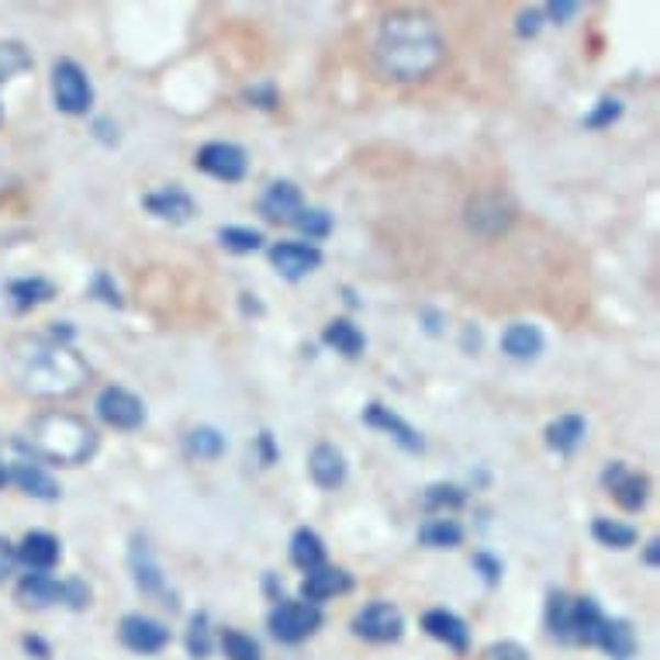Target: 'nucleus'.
<instances>
[{
	"mask_svg": "<svg viewBox=\"0 0 660 660\" xmlns=\"http://www.w3.org/2000/svg\"><path fill=\"white\" fill-rule=\"evenodd\" d=\"M373 56L384 77L398 83H415L426 80L443 59V38L426 14L394 11L377 29Z\"/></svg>",
	"mask_w": 660,
	"mask_h": 660,
	"instance_id": "nucleus-1",
	"label": "nucleus"
},
{
	"mask_svg": "<svg viewBox=\"0 0 660 660\" xmlns=\"http://www.w3.org/2000/svg\"><path fill=\"white\" fill-rule=\"evenodd\" d=\"M11 377L32 398H69L83 391L90 367L77 357L74 346H59L49 336H29L11 349Z\"/></svg>",
	"mask_w": 660,
	"mask_h": 660,
	"instance_id": "nucleus-2",
	"label": "nucleus"
},
{
	"mask_svg": "<svg viewBox=\"0 0 660 660\" xmlns=\"http://www.w3.org/2000/svg\"><path fill=\"white\" fill-rule=\"evenodd\" d=\"M21 450H29L35 460H49L59 467H80L93 454H98V429L87 418L69 415V412H45L32 418L25 436L14 439Z\"/></svg>",
	"mask_w": 660,
	"mask_h": 660,
	"instance_id": "nucleus-3",
	"label": "nucleus"
},
{
	"mask_svg": "<svg viewBox=\"0 0 660 660\" xmlns=\"http://www.w3.org/2000/svg\"><path fill=\"white\" fill-rule=\"evenodd\" d=\"M318 626H322V608L318 605H312V602H277L273 608H270V616H267V629H270V636L277 644H288V647H294V644H304L309 636H315L318 633Z\"/></svg>",
	"mask_w": 660,
	"mask_h": 660,
	"instance_id": "nucleus-4",
	"label": "nucleus"
},
{
	"mask_svg": "<svg viewBox=\"0 0 660 660\" xmlns=\"http://www.w3.org/2000/svg\"><path fill=\"white\" fill-rule=\"evenodd\" d=\"M53 101L69 118H80L93 108V87H90V77L83 74L80 63L59 59L53 66Z\"/></svg>",
	"mask_w": 660,
	"mask_h": 660,
	"instance_id": "nucleus-5",
	"label": "nucleus"
},
{
	"mask_svg": "<svg viewBox=\"0 0 660 660\" xmlns=\"http://www.w3.org/2000/svg\"><path fill=\"white\" fill-rule=\"evenodd\" d=\"M349 629H353V636H360L367 644H394V640H402V633H405V616H402V608L391 602H367L363 608H357Z\"/></svg>",
	"mask_w": 660,
	"mask_h": 660,
	"instance_id": "nucleus-6",
	"label": "nucleus"
},
{
	"mask_svg": "<svg viewBox=\"0 0 660 660\" xmlns=\"http://www.w3.org/2000/svg\"><path fill=\"white\" fill-rule=\"evenodd\" d=\"M93 412H98V418L104 422V426H111L118 433H132L146 422L143 398L132 394L128 388H118V384L101 388V394L93 398Z\"/></svg>",
	"mask_w": 660,
	"mask_h": 660,
	"instance_id": "nucleus-7",
	"label": "nucleus"
},
{
	"mask_svg": "<svg viewBox=\"0 0 660 660\" xmlns=\"http://www.w3.org/2000/svg\"><path fill=\"white\" fill-rule=\"evenodd\" d=\"M128 571H132V581L143 595L149 599H163V605L174 608V595L167 592V578H163V568L159 560L153 557L146 536H132V547H128Z\"/></svg>",
	"mask_w": 660,
	"mask_h": 660,
	"instance_id": "nucleus-8",
	"label": "nucleus"
},
{
	"mask_svg": "<svg viewBox=\"0 0 660 660\" xmlns=\"http://www.w3.org/2000/svg\"><path fill=\"white\" fill-rule=\"evenodd\" d=\"M194 167L208 177H215V180L239 183L249 170V159H246V149L235 146V143H208V146L198 149Z\"/></svg>",
	"mask_w": 660,
	"mask_h": 660,
	"instance_id": "nucleus-9",
	"label": "nucleus"
},
{
	"mask_svg": "<svg viewBox=\"0 0 660 660\" xmlns=\"http://www.w3.org/2000/svg\"><path fill=\"white\" fill-rule=\"evenodd\" d=\"M267 259L280 277L298 284V280H304L322 267V249L315 243H273L267 249Z\"/></svg>",
	"mask_w": 660,
	"mask_h": 660,
	"instance_id": "nucleus-10",
	"label": "nucleus"
},
{
	"mask_svg": "<svg viewBox=\"0 0 660 660\" xmlns=\"http://www.w3.org/2000/svg\"><path fill=\"white\" fill-rule=\"evenodd\" d=\"M118 640H122L132 653H159L167 650L170 644V629L163 626L159 619L153 616H143V612H132V616H125L122 623H118Z\"/></svg>",
	"mask_w": 660,
	"mask_h": 660,
	"instance_id": "nucleus-11",
	"label": "nucleus"
},
{
	"mask_svg": "<svg viewBox=\"0 0 660 660\" xmlns=\"http://www.w3.org/2000/svg\"><path fill=\"white\" fill-rule=\"evenodd\" d=\"M602 484L612 491V499H616L619 508L626 512H640L650 499V481L644 474H633V470H626V463L612 460L605 470H602Z\"/></svg>",
	"mask_w": 660,
	"mask_h": 660,
	"instance_id": "nucleus-12",
	"label": "nucleus"
},
{
	"mask_svg": "<svg viewBox=\"0 0 660 660\" xmlns=\"http://www.w3.org/2000/svg\"><path fill=\"white\" fill-rule=\"evenodd\" d=\"M363 426H370L377 433H388L405 454H426V439H422V433L415 426H409L402 415H394L391 409H384L381 402H370L363 409Z\"/></svg>",
	"mask_w": 660,
	"mask_h": 660,
	"instance_id": "nucleus-13",
	"label": "nucleus"
},
{
	"mask_svg": "<svg viewBox=\"0 0 660 660\" xmlns=\"http://www.w3.org/2000/svg\"><path fill=\"white\" fill-rule=\"evenodd\" d=\"M149 215H156L159 222H170V225H183L198 215V201L183 191L180 183H170V187H159V191L146 194L143 198Z\"/></svg>",
	"mask_w": 660,
	"mask_h": 660,
	"instance_id": "nucleus-14",
	"label": "nucleus"
},
{
	"mask_svg": "<svg viewBox=\"0 0 660 660\" xmlns=\"http://www.w3.org/2000/svg\"><path fill=\"white\" fill-rule=\"evenodd\" d=\"M14 553H18V563H25L29 568V574H49L63 557V544L53 533L35 529L21 539V544L14 547Z\"/></svg>",
	"mask_w": 660,
	"mask_h": 660,
	"instance_id": "nucleus-15",
	"label": "nucleus"
},
{
	"mask_svg": "<svg viewBox=\"0 0 660 660\" xmlns=\"http://www.w3.org/2000/svg\"><path fill=\"white\" fill-rule=\"evenodd\" d=\"M301 211H304V198L291 180H273L264 191V198H259V215H264L267 222L294 225Z\"/></svg>",
	"mask_w": 660,
	"mask_h": 660,
	"instance_id": "nucleus-16",
	"label": "nucleus"
},
{
	"mask_svg": "<svg viewBox=\"0 0 660 660\" xmlns=\"http://www.w3.org/2000/svg\"><path fill=\"white\" fill-rule=\"evenodd\" d=\"M422 629H426L433 640H439L446 650H454V653H467V647H470L467 623L450 608H429L426 616H422Z\"/></svg>",
	"mask_w": 660,
	"mask_h": 660,
	"instance_id": "nucleus-17",
	"label": "nucleus"
},
{
	"mask_svg": "<svg viewBox=\"0 0 660 660\" xmlns=\"http://www.w3.org/2000/svg\"><path fill=\"white\" fill-rule=\"evenodd\" d=\"M8 478L29 494V499H38V502H59V494H63V488L56 484V478L45 470L42 463H35V460H14V467L8 470Z\"/></svg>",
	"mask_w": 660,
	"mask_h": 660,
	"instance_id": "nucleus-18",
	"label": "nucleus"
},
{
	"mask_svg": "<svg viewBox=\"0 0 660 660\" xmlns=\"http://www.w3.org/2000/svg\"><path fill=\"white\" fill-rule=\"evenodd\" d=\"M353 588V574L343 571V568H328V563H322V568L309 571L301 581V599L304 602H325V599H336V595H346Z\"/></svg>",
	"mask_w": 660,
	"mask_h": 660,
	"instance_id": "nucleus-19",
	"label": "nucleus"
},
{
	"mask_svg": "<svg viewBox=\"0 0 660 660\" xmlns=\"http://www.w3.org/2000/svg\"><path fill=\"white\" fill-rule=\"evenodd\" d=\"M346 470H349V467H346V457H343L339 446H333V443H318L315 450H312V457H309V474H312V481H315L322 491L343 488Z\"/></svg>",
	"mask_w": 660,
	"mask_h": 660,
	"instance_id": "nucleus-20",
	"label": "nucleus"
},
{
	"mask_svg": "<svg viewBox=\"0 0 660 660\" xmlns=\"http://www.w3.org/2000/svg\"><path fill=\"white\" fill-rule=\"evenodd\" d=\"M14 599L21 608H49L63 602V581L49 578V574H25L14 588Z\"/></svg>",
	"mask_w": 660,
	"mask_h": 660,
	"instance_id": "nucleus-21",
	"label": "nucleus"
},
{
	"mask_svg": "<svg viewBox=\"0 0 660 660\" xmlns=\"http://www.w3.org/2000/svg\"><path fill=\"white\" fill-rule=\"evenodd\" d=\"M605 623V612L595 599H571V644L578 647H595L599 629Z\"/></svg>",
	"mask_w": 660,
	"mask_h": 660,
	"instance_id": "nucleus-22",
	"label": "nucleus"
},
{
	"mask_svg": "<svg viewBox=\"0 0 660 660\" xmlns=\"http://www.w3.org/2000/svg\"><path fill=\"white\" fill-rule=\"evenodd\" d=\"M595 647H602L612 660H633L640 650V640H636V629L626 619H605Z\"/></svg>",
	"mask_w": 660,
	"mask_h": 660,
	"instance_id": "nucleus-23",
	"label": "nucleus"
},
{
	"mask_svg": "<svg viewBox=\"0 0 660 660\" xmlns=\"http://www.w3.org/2000/svg\"><path fill=\"white\" fill-rule=\"evenodd\" d=\"M502 353L512 360H536L544 353V333L529 322H515L502 333Z\"/></svg>",
	"mask_w": 660,
	"mask_h": 660,
	"instance_id": "nucleus-24",
	"label": "nucleus"
},
{
	"mask_svg": "<svg viewBox=\"0 0 660 660\" xmlns=\"http://www.w3.org/2000/svg\"><path fill=\"white\" fill-rule=\"evenodd\" d=\"M588 436V422L581 415H560L547 426V446L560 457H571Z\"/></svg>",
	"mask_w": 660,
	"mask_h": 660,
	"instance_id": "nucleus-25",
	"label": "nucleus"
},
{
	"mask_svg": "<svg viewBox=\"0 0 660 660\" xmlns=\"http://www.w3.org/2000/svg\"><path fill=\"white\" fill-rule=\"evenodd\" d=\"M322 343H325L328 349L343 353V357H349V360L363 357V349H367V336H363L360 328L353 325L349 318H333V322H328V325L322 328Z\"/></svg>",
	"mask_w": 660,
	"mask_h": 660,
	"instance_id": "nucleus-26",
	"label": "nucleus"
},
{
	"mask_svg": "<svg viewBox=\"0 0 660 660\" xmlns=\"http://www.w3.org/2000/svg\"><path fill=\"white\" fill-rule=\"evenodd\" d=\"M8 298H11L14 312H32V309H38V304L53 301L56 288L45 277H21V280H11L8 284Z\"/></svg>",
	"mask_w": 660,
	"mask_h": 660,
	"instance_id": "nucleus-27",
	"label": "nucleus"
},
{
	"mask_svg": "<svg viewBox=\"0 0 660 660\" xmlns=\"http://www.w3.org/2000/svg\"><path fill=\"white\" fill-rule=\"evenodd\" d=\"M418 544L429 550H457L463 544V526L450 515L429 518V523H422L418 529Z\"/></svg>",
	"mask_w": 660,
	"mask_h": 660,
	"instance_id": "nucleus-28",
	"label": "nucleus"
},
{
	"mask_svg": "<svg viewBox=\"0 0 660 660\" xmlns=\"http://www.w3.org/2000/svg\"><path fill=\"white\" fill-rule=\"evenodd\" d=\"M291 563L304 574L325 563V544H322V536L315 529H309V526L294 529V536H291Z\"/></svg>",
	"mask_w": 660,
	"mask_h": 660,
	"instance_id": "nucleus-29",
	"label": "nucleus"
},
{
	"mask_svg": "<svg viewBox=\"0 0 660 660\" xmlns=\"http://www.w3.org/2000/svg\"><path fill=\"white\" fill-rule=\"evenodd\" d=\"M225 446L228 443L215 426H198V429H191L183 436V450H187V457H194V460H219L225 454Z\"/></svg>",
	"mask_w": 660,
	"mask_h": 660,
	"instance_id": "nucleus-30",
	"label": "nucleus"
},
{
	"mask_svg": "<svg viewBox=\"0 0 660 660\" xmlns=\"http://www.w3.org/2000/svg\"><path fill=\"white\" fill-rule=\"evenodd\" d=\"M183 647H187V657H191V660H208L211 657L215 636H211L208 612H194V616H191V623H187V633H183Z\"/></svg>",
	"mask_w": 660,
	"mask_h": 660,
	"instance_id": "nucleus-31",
	"label": "nucleus"
},
{
	"mask_svg": "<svg viewBox=\"0 0 660 660\" xmlns=\"http://www.w3.org/2000/svg\"><path fill=\"white\" fill-rule=\"evenodd\" d=\"M547 633L557 644H571V599L563 592L547 595Z\"/></svg>",
	"mask_w": 660,
	"mask_h": 660,
	"instance_id": "nucleus-32",
	"label": "nucleus"
},
{
	"mask_svg": "<svg viewBox=\"0 0 660 660\" xmlns=\"http://www.w3.org/2000/svg\"><path fill=\"white\" fill-rule=\"evenodd\" d=\"M592 536L599 539L602 547H612V550H629L636 539H640V533H636L633 526H626V523H616V518H595Z\"/></svg>",
	"mask_w": 660,
	"mask_h": 660,
	"instance_id": "nucleus-33",
	"label": "nucleus"
},
{
	"mask_svg": "<svg viewBox=\"0 0 660 660\" xmlns=\"http://www.w3.org/2000/svg\"><path fill=\"white\" fill-rule=\"evenodd\" d=\"M219 243H222L225 253L246 256V253L264 249V232L246 228V225H225V228H219Z\"/></svg>",
	"mask_w": 660,
	"mask_h": 660,
	"instance_id": "nucleus-34",
	"label": "nucleus"
},
{
	"mask_svg": "<svg viewBox=\"0 0 660 660\" xmlns=\"http://www.w3.org/2000/svg\"><path fill=\"white\" fill-rule=\"evenodd\" d=\"M422 505H426V512H436V515L457 512L467 505V491L460 484H429L426 494H422Z\"/></svg>",
	"mask_w": 660,
	"mask_h": 660,
	"instance_id": "nucleus-35",
	"label": "nucleus"
},
{
	"mask_svg": "<svg viewBox=\"0 0 660 660\" xmlns=\"http://www.w3.org/2000/svg\"><path fill=\"white\" fill-rule=\"evenodd\" d=\"M32 69V53L21 42H0V83H8Z\"/></svg>",
	"mask_w": 660,
	"mask_h": 660,
	"instance_id": "nucleus-36",
	"label": "nucleus"
},
{
	"mask_svg": "<svg viewBox=\"0 0 660 660\" xmlns=\"http://www.w3.org/2000/svg\"><path fill=\"white\" fill-rule=\"evenodd\" d=\"M219 644H222V653L228 660H259L264 657V650H259V644L253 640V636H246L239 629H222Z\"/></svg>",
	"mask_w": 660,
	"mask_h": 660,
	"instance_id": "nucleus-37",
	"label": "nucleus"
},
{
	"mask_svg": "<svg viewBox=\"0 0 660 660\" xmlns=\"http://www.w3.org/2000/svg\"><path fill=\"white\" fill-rule=\"evenodd\" d=\"M294 228L301 235H309V239H325V235L333 232V215H328L325 208H304L294 222Z\"/></svg>",
	"mask_w": 660,
	"mask_h": 660,
	"instance_id": "nucleus-38",
	"label": "nucleus"
},
{
	"mask_svg": "<svg viewBox=\"0 0 660 660\" xmlns=\"http://www.w3.org/2000/svg\"><path fill=\"white\" fill-rule=\"evenodd\" d=\"M623 118V101L619 98H602L592 111L584 114V128H608Z\"/></svg>",
	"mask_w": 660,
	"mask_h": 660,
	"instance_id": "nucleus-39",
	"label": "nucleus"
},
{
	"mask_svg": "<svg viewBox=\"0 0 660 660\" xmlns=\"http://www.w3.org/2000/svg\"><path fill=\"white\" fill-rule=\"evenodd\" d=\"M470 568H474L481 574V581L488 588H499L502 584V574H505V563L494 557L491 550H478L474 557H470Z\"/></svg>",
	"mask_w": 660,
	"mask_h": 660,
	"instance_id": "nucleus-40",
	"label": "nucleus"
},
{
	"mask_svg": "<svg viewBox=\"0 0 660 660\" xmlns=\"http://www.w3.org/2000/svg\"><path fill=\"white\" fill-rule=\"evenodd\" d=\"M90 599H93V592H90V584L83 581V578H69V581H63V605H69V608H87L90 605Z\"/></svg>",
	"mask_w": 660,
	"mask_h": 660,
	"instance_id": "nucleus-41",
	"label": "nucleus"
},
{
	"mask_svg": "<svg viewBox=\"0 0 660 660\" xmlns=\"http://www.w3.org/2000/svg\"><path fill=\"white\" fill-rule=\"evenodd\" d=\"M90 294H93V298H101L104 304H111V309H122V294H118L111 273H104V270L93 273V280H90Z\"/></svg>",
	"mask_w": 660,
	"mask_h": 660,
	"instance_id": "nucleus-42",
	"label": "nucleus"
},
{
	"mask_svg": "<svg viewBox=\"0 0 660 660\" xmlns=\"http://www.w3.org/2000/svg\"><path fill=\"white\" fill-rule=\"evenodd\" d=\"M246 101H249L253 108L273 111V108L280 104V93H277V87H273L270 80H264V83H253V87L246 90Z\"/></svg>",
	"mask_w": 660,
	"mask_h": 660,
	"instance_id": "nucleus-43",
	"label": "nucleus"
},
{
	"mask_svg": "<svg viewBox=\"0 0 660 660\" xmlns=\"http://www.w3.org/2000/svg\"><path fill=\"white\" fill-rule=\"evenodd\" d=\"M544 25H547V21H544V11H539V8H529V11H523V14L515 18L518 38H536Z\"/></svg>",
	"mask_w": 660,
	"mask_h": 660,
	"instance_id": "nucleus-44",
	"label": "nucleus"
},
{
	"mask_svg": "<svg viewBox=\"0 0 660 660\" xmlns=\"http://www.w3.org/2000/svg\"><path fill=\"white\" fill-rule=\"evenodd\" d=\"M581 8L574 4V0H553V4L544 8V21H553V25H568V21L578 14Z\"/></svg>",
	"mask_w": 660,
	"mask_h": 660,
	"instance_id": "nucleus-45",
	"label": "nucleus"
},
{
	"mask_svg": "<svg viewBox=\"0 0 660 660\" xmlns=\"http://www.w3.org/2000/svg\"><path fill=\"white\" fill-rule=\"evenodd\" d=\"M484 660H529V653L512 640H502V644H491L484 650Z\"/></svg>",
	"mask_w": 660,
	"mask_h": 660,
	"instance_id": "nucleus-46",
	"label": "nucleus"
},
{
	"mask_svg": "<svg viewBox=\"0 0 660 660\" xmlns=\"http://www.w3.org/2000/svg\"><path fill=\"white\" fill-rule=\"evenodd\" d=\"M256 454H259V463L264 467H273L277 460H280V450H277V443H273V433H259L256 436Z\"/></svg>",
	"mask_w": 660,
	"mask_h": 660,
	"instance_id": "nucleus-47",
	"label": "nucleus"
},
{
	"mask_svg": "<svg viewBox=\"0 0 660 660\" xmlns=\"http://www.w3.org/2000/svg\"><path fill=\"white\" fill-rule=\"evenodd\" d=\"M90 132H93V138H98V143H104V146H114V143H118V125L111 122V118H93Z\"/></svg>",
	"mask_w": 660,
	"mask_h": 660,
	"instance_id": "nucleus-48",
	"label": "nucleus"
},
{
	"mask_svg": "<svg viewBox=\"0 0 660 660\" xmlns=\"http://www.w3.org/2000/svg\"><path fill=\"white\" fill-rule=\"evenodd\" d=\"M14 563H18V553H14V544H11V539H4V536H0V584H4V581L11 578V571H14Z\"/></svg>",
	"mask_w": 660,
	"mask_h": 660,
	"instance_id": "nucleus-49",
	"label": "nucleus"
},
{
	"mask_svg": "<svg viewBox=\"0 0 660 660\" xmlns=\"http://www.w3.org/2000/svg\"><path fill=\"white\" fill-rule=\"evenodd\" d=\"M21 647H25L35 660H49V657H53L49 644H45L42 636H25V640H21Z\"/></svg>",
	"mask_w": 660,
	"mask_h": 660,
	"instance_id": "nucleus-50",
	"label": "nucleus"
},
{
	"mask_svg": "<svg viewBox=\"0 0 660 660\" xmlns=\"http://www.w3.org/2000/svg\"><path fill=\"white\" fill-rule=\"evenodd\" d=\"M239 301H243V312H246V315H249V312H253V315H264V304L256 301V294L243 291V294H239Z\"/></svg>",
	"mask_w": 660,
	"mask_h": 660,
	"instance_id": "nucleus-51",
	"label": "nucleus"
},
{
	"mask_svg": "<svg viewBox=\"0 0 660 660\" xmlns=\"http://www.w3.org/2000/svg\"><path fill=\"white\" fill-rule=\"evenodd\" d=\"M644 563H647V568H657V563H660V539H650V544H647Z\"/></svg>",
	"mask_w": 660,
	"mask_h": 660,
	"instance_id": "nucleus-52",
	"label": "nucleus"
},
{
	"mask_svg": "<svg viewBox=\"0 0 660 660\" xmlns=\"http://www.w3.org/2000/svg\"><path fill=\"white\" fill-rule=\"evenodd\" d=\"M264 588H267V595H270L273 602H284V599H280V584H277V574H273V571L264 574Z\"/></svg>",
	"mask_w": 660,
	"mask_h": 660,
	"instance_id": "nucleus-53",
	"label": "nucleus"
},
{
	"mask_svg": "<svg viewBox=\"0 0 660 660\" xmlns=\"http://www.w3.org/2000/svg\"><path fill=\"white\" fill-rule=\"evenodd\" d=\"M426 333H433V336L443 333V318L436 312H426Z\"/></svg>",
	"mask_w": 660,
	"mask_h": 660,
	"instance_id": "nucleus-54",
	"label": "nucleus"
},
{
	"mask_svg": "<svg viewBox=\"0 0 660 660\" xmlns=\"http://www.w3.org/2000/svg\"><path fill=\"white\" fill-rule=\"evenodd\" d=\"M343 294H346V304H349V309H357V304H360V298L353 294V288H343Z\"/></svg>",
	"mask_w": 660,
	"mask_h": 660,
	"instance_id": "nucleus-55",
	"label": "nucleus"
},
{
	"mask_svg": "<svg viewBox=\"0 0 660 660\" xmlns=\"http://www.w3.org/2000/svg\"><path fill=\"white\" fill-rule=\"evenodd\" d=\"M4 484H8V467L0 463V488H4Z\"/></svg>",
	"mask_w": 660,
	"mask_h": 660,
	"instance_id": "nucleus-56",
	"label": "nucleus"
}]
</instances>
